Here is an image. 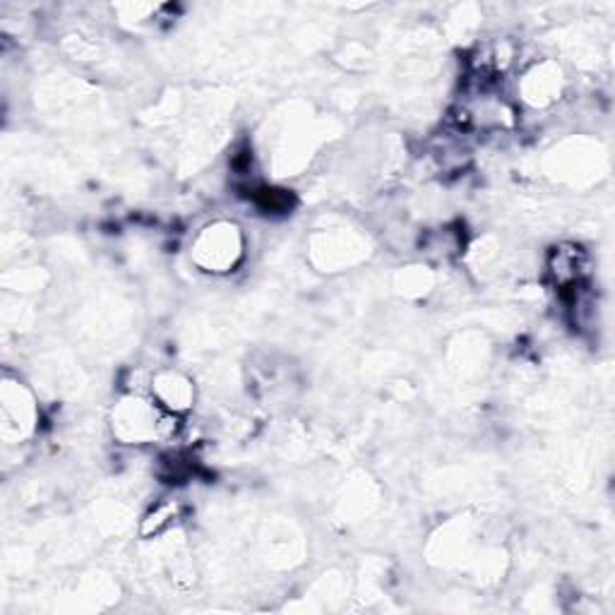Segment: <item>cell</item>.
I'll return each mask as SVG.
<instances>
[{
  "instance_id": "6da1fadb",
  "label": "cell",
  "mask_w": 615,
  "mask_h": 615,
  "mask_svg": "<svg viewBox=\"0 0 615 615\" xmlns=\"http://www.w3.org/2000/svg\"><path fill=\"white\" fill-rule=\"evenodd\" d=\"M241 233L231 224H215L197 241V263L207 272H229L243 255Z\"/></svg>"
},
{
  "instance_id": "7a4b0ae2",
  "label": "cell",
  "mask_w": 615,
  "mask_h": 615,
  "mask_svg": "<svg viewBox=\"0 0 615 615\" xmlns=\"http://www.w3.org/2000/svg\"><path fill=\"white\" fill-rule=\"evenodd\" d=\"M548 275L563 291L579 287V284H584L589 275L587 253L572 243H563L558 248H553V253L548 255Z\"/></svg>"
},
{
  "instance_id": "3957f363",
  "label": "cell",
  "mask_w": 615,
  "mask_h": 615,
  "mask_svg": "<svg viewBox=\"0 0 615 615\" xmlns=\"http://www.w3.org/2000/svg\"><path fill=\"white\" fill-rule=\"evenodd\" d=\"M421 251L435 260L455 257L461 251V239H459V233L453 229H437V231H431L429 236H423Z\"/></svg>"
}]
</instances>
